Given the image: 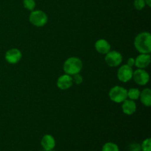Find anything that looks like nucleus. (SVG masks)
<instances>
[{"mask_svg":"<svg viewBox=\"0 0 151 151\" xmlns=\"http://www.w3.org/2000/svg\"><path fill=\"white\" fill-rule=\"evenodd\" d=\"M134 45L139 53L150 54L151 34L147 31L138 33L134 38Z\"/></svg>","mask_w":151,"mask_h":151,"instance_id":"nucleus-1","label":"nucleus"},{"mask_svg":"<svg viewBox=\"0 0 151 151\" xmlns=\"http://www.w3.org/2000/svg\"><path fill=\"white\" fill-rule=\"evenodd\" d=\"M83 61L78 57H70L66 59L63 65V69L65 74L74 75L80 73L83 69Z\"/></svg>","mask_w":151,"mask_h":151,"instance_id":"nucleus-2","label":"nucleus"},{"mask_svg":"<svg viewBox=\"0 0 151 151\" xmlns=\"http://www.w3.org/2000/svg\"><path fill=\"white\" fill-rule=\"evenodd\" d=\"M29 21L33 26L41 27L45 26L48 22V16L43 10H34L29 14Z\"/></svg>","mask_w":151,"mask_h":151,"instance_id":"nucleus-3","label":"nucleus"},{"mask_svg":"<svg viewBox=\"0 0 151 151\" xmlns=\"http://www.w3.org/2000/svg\"><path fill=\"white\" fill-rule=\"evenodd\" d=\"M128 89L121 86H114L110 89L109 97L112 102L116 103H122L128 99Z\"/></svg>","mask_w":151,"mask_h":151,"instance_id":"nucleus-4","label":"nucleus"},{"mask_svg":"<svg viewBox=\"0 0 151 151\" xmlns=\"http://www.w3.org/2000/svg\"><path fill=\"white\" fill-rule=\"evenodd\" d=\"M105 55V62L110 67H116L122 64L123 56L119 52L116 50H110Z\"/></svg>","mask_w":151,"mask_h":151,"instance_id":"nucleus-5","label":"nucleus"},{"mask_svg":"<svg viewBox=\"0 0 151 151\" xmlns=\"http://www.w3.org/2000/svg\"><path fill=\"white\" fill-rule=\"evenodd\" d=\"M132 79L137 85L144 86L150 81V75L145 69H137L134 71Z\"/></svg>","mask_w":151,"mask_h":151,"instance_id":"nucleus-6","label":"nucleus"},{"mask_svg":"<svg viewBox=\"0 0 151 151\" xmlns=\"http://www.w3.org/2000/svg\"><path fill=\"white\" fill-rule=\"evenodd\" d=\"M134 69L132 67L128 66L127 64H123L119 66L117 70L116 76L118 80L122 83H128L132 80Z\"/></svg>","mask_w":151,"mask_h":151,"instance_id":"nucleus-7","label":"nucleus"},{"mask_svg":"<svg viewBox=\"0 0 151 151\" xmlns=\"http://www.w3.org/2000/svg\"><path fill=\"white\" fill-rule=\"evenodd\" d=\"M22 58V53L19 49L11 48L7 50L4 54V59L10 64H16Z\"/></svg>","mask_w":151,"mask_h":151,"instance_id":"nucleus-8","label":"nucleus"},{"mask_svg":"<svg viewBox=\"0 0 151 151\" xmlns=\"http://www.w3.org/2000/svg\"><path fill=\"white\" fill-rule=\"evenodd\" d=\"M73 80H72V75H69L68 74H63L60 75L57 80L58 88L60 90H67L70 88L73 85Z\"/></svg>","mask_w":151,"mask_h":151,"instance_id":"nucleus-9","label":"nucleus"},{"mask_svg":"<svg viewBox=\"0 0 151 151\" xmlns=\"http://www.w3.org/2000/svg\"><path fill=\"white\" fill-rule=\"evenodd\" d=\"M151 62L150 54L139 53L135 58V66L137 69H145Z\"/></svg>","mask_w":151,"mask_h":151,"instance_id":"nucleus-10","label":"nucleus"},{"mask_svg":"<svg viewBox=\"0 0 151 151\" xmlns=\"http://www.w3.org/2000/svg\"><path fill=\"white\" fill-rule=\"evenodd\" d=\"M41 145L45 151L54 150L56 145L55 139L51 134H45L41 138Z\"/></svg>","mask_w":151,"mask_h":151,"instance_id":"nucleus-11","label":"nucleus"},{"mask_svg":"<svg viewBox=\"0 0 151 151\" xmlns=\"http://www.w3.org/2000/svg\"><path fill=\"white\" fill-rule=\"evenodd\" d=\"M94 48H95L96 51L98 53H100V54L106 55L110 51L111 47L110 43L107 40L100 38V39H98L95 42Z\"/></svg>","mask_w":151,"mask_h":151,"instance_id":"nucleus-12","label":"nucleus"},{"mask_svg":"<svg viewBox=\"0 0 151 151\" xmlns=\"http://www.w3.org/2000/svg\"><path fill=\"white\" fill-rule=\"evenodd\" d=\"M137 103L134 100L126 99L124 102L122 103V111L125 114L132 115L137 111Z\"/></svg>","mask_w":151,"mask_h":151,"instance_id":"nucleus-13","label":"nucleus"},{"mask_svg":"<svg viewBox=\"0 0 151 151\" xmlns=\"http://www.w3.org/2000/svg\"><path fill=\"white\" fill-rule=\"evenodd\" d=\"M142 104L145 107L151 106V90L149 88H145L140 92L139 98Z\"/></svg>","mask_w":151,"mask_h":151,"instance_id":"nucleus-14","label":"nucleus"},{"mask_svg":"<svg viewBox=\"0 0 151 151\" xmlns=\"http://www.w3.org/2000/svg\"><path fill=\"white\" fill-rule=\"evenodd\" d=\"M140 92H141V91L137 88H129V89L128 90V92H127L128 99L134 100V101L139 100L140 96Z\"/></svg>","mask_w":151,"mask_h":151,"instance_id":"nucleus-15","label":"nucleus"},{"mask_svg":"<svg viewBox=\"0 0 151 151\" xmlns=\"http://www.w3.org/2000/svg\"><path fill=\"white\" fill-rule=\"evenodd\" d=\"M101 151H119V147L116 143L108 142L103 145Z\"/></svg>","mask_w":151,"mask_h":151,"instance_id":"nucleus-16","label":"nucleus"},{"mask_svg":"<svg viewBox=\"0 0 151 151\" xmlns=\"http://www.w3.org/2000/svg\"><path fill=\"white\" fill-rule=\"evenodd\" d=\"M23 5L25 9L29 11H32L35 10L36 2L35 0H23Z\"/></svg>","mask_w":151,"mask_h":151,"instance_id":"nucleus-17","label":"nucleus"},{"mask_svg":"<svg viewBox=\"0 0 151 151\" xmlns=\"http://www.w3.org/2000/svg\"><path fill=\"white\" fill-rule=\"evenodd\" d=\"M142 151H151V139L147 138L142 141L141 143Z\"/></svg>","mask_w":151,"mask_h":151,"instance_id":"nucleus-18","label":"nucleus"},{"mask_svg":"<svg viewBox=\"0 0 151 151\" xmlns=\"http://www.w3.org/2000/svg\"><path fill=\"white\" fill-rule=\"evenodd\" d=\"M134 6L137 10H142L145 7L146 4L145 0H134Z\"/></svg>","mask_w":151,"mask_h":151,"instance_id":"nucleus-19","label":"nucleus"},{"mask_svg":"<svg viewBox=\"0 0 151 151\" xmlns=\"http://www.w3.org/2000/svg\"><path fill=\"white\" fill-rule=\"evenodd\" d=\"M128 150L129 151H142L141 150V145L138 142H131L128 145Z\"/></svg>","mask_w":151,"mask_h":151,"instance_id":"nucleus-20","label":"nucleus"},{"mask_svg":"<svg viewBox=\"0 0 151 151\" xmlns=\"http://www.w3.org/2000/svg\"><path fill=\"white\" fill-rule=\"evenodd\" d=\"M72 80H73V83H75L77 85H80L83 81V76L81 74L78 73L76 74V75H72Z\"/></svg>","mask_w":151,"mask_h":151,"instance_id":"nucleus-21","label":"nucleus"},{"mask_svg":"<svg viewBox=\"0 0 151 151\" xmlns=\"http://www.w3.org/2000/svg\"><path fill=\"white\" fill-rule=\"evenodd\" d=\"M128 66H131V67L133 68V66H135V58H129L127 60V63H126Z\"/></svg>","mask_w":151,"mask_h":151,"instance_id":"nucleus-22","label":"nucleus"},{"mask_svg":"<svg viewBox=\"0 0 151 151\" xmlns=\"http://www.w3.org/2000/svg\"><path fill=\"white\" fill-rule=\"evenodd\" d=\"M145 2L146 6L149 7H151V0H145Z\"/></svg>","mask_w":151,"mask_h":151,"instance_id":"nucleus-23","label":"nucleus"},{"mask_svg":"<svg viewBox=\"0 0 151 151\" xmlns=\"http://www.w3.org/2000/svg\"><path fill=\"white\" fill-rule=\"evenodd\" d=\"M50 151H57V150H50Z\"/></svg>","mask_w":151,"mask_h":151,"instance_id":"nucleus-24","label":"nucleus"},{"mask_svg":"<svg viewBox=\"0 0 151 151\" xmlns=\"http://www.w3.org/2000/svg\"><path fill=\"white\" fill-rule=\"evenodd\" d=\"M0 151H1V150H0Z\"/></svg>","mask_w":151,"mask_h":151,"instance_id":"nucleus-25","label":"nucleus"}]
</instances>
